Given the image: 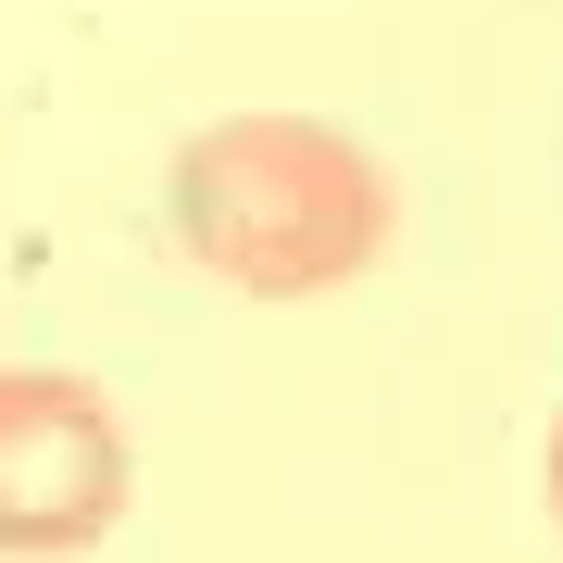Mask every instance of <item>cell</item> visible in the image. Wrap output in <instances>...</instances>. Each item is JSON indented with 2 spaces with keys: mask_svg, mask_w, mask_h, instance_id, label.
Wrapping results in <instances>:
<instances>
[{
  "mask_svg": "<svg viewBox=\"0 0 563 563\" xmlns=\"http://www.w3.org/2000/svg\"><path fill=\"white\" fill-rule=\"evenodd\" d=\"M551 514H563V426H551Z\"/></svg>",
  "mask_w": 563,
  "mask_h": 563,
  "instance_id": "obj_3",
  "label": "cell"
},
{
  "mask_svg": "<svg viewBox=\"0 0 563 563\" xmlns=\"http://www.w3.org/2000/svg\"><path fill=\"white\" fill-rule=\"evenodd\" d=\"M125 426L88 376L63 363H0V551L63 563V551H101L125 514Z\"/></svg>",
  "mask_w": 563,
  "mask_h": 563,
  "instance_id": "obj_2",
  "label": "cell"
},
{
  "mask_svg": "<svg viewBox=\"0 0 563 563\" xmlns=\"http://www.w3.org/2000/svg\"><path fill=\"white\" fill-rule=\"evenodd\" d=\"M163 225L188 263H213L239 301H325L388 263V163L301 113H213L163 163Z\"/></svg>",
  "mask_w": 563,
  "mask_h": 563,
  "instance_id": "obj_1",
  "label": "cell"
}]
</instances>
